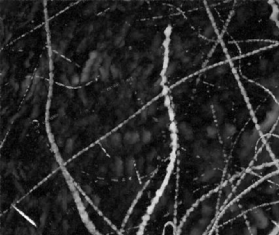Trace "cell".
Instances as JSON below:
<instances>
[{
  "label": "cell",
  "mask_w": 279,
  "mask_h": 235,
  "mask_svg": "<svg viewBox=\"0 0 279 235\" xmlns=\"http://www.w3.org/2000/svg\"><path fill=\"white\" fill-rule=\"evenodd\" d=\"M107 97H106V95H104V94H101L100 96H98V103L101 104V105H103L105 104L106 102H107Z\"/></svg>",
  "instance_id": "cell-40"
},
{
  "label": "cell",
  "mask_w": 279,
  "mask_h": 235,
  "mask_svg": "<svg viewBox=\"0 0 279 235\" xmlns=\"http://www.w3.org/2000/svg\"><path fill=\"white\" fill-rule=\"evenodd\" d=\"M33 57H34V52H29V57H28V58H29V59H31Z\"/></svg>",
  "instance_id": "cell-58"
},
{
  "label": "cell",
  "mask_w": 279,
  "mask_h": 235,
  "mask_svg": "<svg viewBox=\"0 0 279 235\" xmlns=\"http://www.w3.org/2000/svg\"><path fill=\"white\" fill-rule=\"evenodd\" d=\"M111 168L112 170V173L115 178L120 177L125 171V162L122 158L120 157H115L114 158L112 164L111 165Z\"/></svg>",
  "instance_id": "cell-2"
},
{
  "label": "cell",
  "mask_w": 279,
  "mask_h": 235,
  "mask_svg": "<svg viewBox=\"0 0 279 235\" xmlns=\"http://www.w3.org/2000/svg\"><path fill=\"white\" fill-rule=\"evenodd\" d=\"M59 82L62 84V85H64V86H68V85H70V79L68 78V76H67V74H65V73H63V74H61L60 76H59Z\"/></svg>",
  "instance_id": "cell-27"
},
{
  "label": "cell",
  "mask_w": 279,
  "mask_h": 235,
  "mask_svg": "<svg viewBox=\"0 0 279 235\" xmlns=\"http://www.w3.org/2000/svg\"><path fill=\"white\" fill-rule=\"evenodd\" d=\"M96 3H91V5H89L86 8L83 9V12H82L83 16L88 17V16H91L92 14H93V13L95 12L97 10Z\"/></svg>",
  "instance_id": "cell-17"
},
{
  "label": "cell",
  "mask_w": 279,
  "mask_h": 235,
  "mask_svg": "<svg viewBox=\"0 0 279 235\" xmlns=\"http://www.w3.org/2000/svg\"><path fill=\"white\" fill-rule=\"evenodd\" d=\"M24 48H25V42L22 41V40L17 42V44H16V46H15V49L17 50V51H22V50L24 49Z\"/></svg>",
  "instance_id": "cell-42"
},
{
  "label": "cell",
  "mask_w": 279,
  "mask_h": 235,
  "mask_svg": "<svg viewBox=\"0 0 279 235\" xmlns=\"http://www.w3.org/2000/svg\"><path fill=\"white\" fill-rule=\"evenodd\" d=\"M129 29H130V26L129 25V24H127V23H124L122 26H120V32H119V35L123 36L124 38L127 35V34L129 33Z\"/></svg>",
  "instance_id": "cell-22"
},
{
  "label": "cell",
  "mask_w": 279,
  "mask_h": 235,
  "mask_svg": "<svg viewBox=\"0 0 279 235\" xmlns=\"http://www.w3.org/2000/svg\"><path fill=\"white\" fill-rule=\"evenodd\" d=\"M92 199L93 201V203H99L101 202V198L97 195H93Z\"/></svg>",
  "instance_id": "cell-51"
},
{
  "label": "cell",
  "mask_w": 279,
  "mask_h": 235,
  "mask_svg": "<svg viewBox=\"0 0 279 235\" xmlns=\"http://www.w3.org/2000/svg\"><path fill=\"white\" fill-rule=\"evenodd\" d=\"M88 43L87 39L86 38H84V39L78 44V46H77V48H76V52L77 53H83L88 48Z\"/></svg>",
  "instance_id": "cell-19"
},
{
  "label": "cell",
  "mask_w": 279,
  "mask_h": 235,
  "mask_svg": "<svg viewBox=\"0 0 279 235\" xmlns=\"http://www.w3.org/2000/svg\"><path fill=\"white\" fill-rule=\"evenodd\" d=\"M163 43V38L160 34L157 35L152 40V47H151V50L152 51H156L158 48H161V44Z\"/></svg>",
  "instance_id": "cell-10"
},
{
  "label": "cell",
  "mask_w": 279,
  "mask_h": 235,
  "mask_svg": "<svg viewBox=\"0 0 279 235\" xmlns=\"http://www.w3.org/2000/svg\"><path fill=\"white\" fill-rule=\"evenodd\" d=\"M61 120H60V119L57 118V119H55V120H54V121L52 122V127L53 128V129H54V130H56V131L60 130V128H61V126H62V123H61Z\"/></svg>",
  "instance_id": "cell-35"
},
{
  "label": "cell",
  "mask_w": 279,
  "mask_h": 235,
  "mask_svg": "<svg viewBox=\"0 0 279 235\" xmlns=\"http://www.w3.org/2000/svg\"><path fill=\"white\" fill-rule=\"evenodd\" d=\"M129 126H131V127H134L136 126V120L135 119H134V120H132L130 122H129Z\"/></svg>",
  "instance_id": "cell-55"
},
{
  "label": "cell",
  "mask_w": 279,
  "mask_h": 235,
  "mask_svg": "<svg viewBox=\"0 0 279 235\" xmlns=\"http://www.w3.org/2000/svg\"><path fill=\"white\" fill-rule=\"evenodd\" d=\"M39 112H40V110H39V104H35L34 107H33V109L31 110V118H32V119L37 118L39 117Z\"/></svg>",
  "instance_id": "cell-28"
},
{
  "label": "cell",
  "mask_w": 279,
  "mask_h": 235,
  "mask_svg": "<svg viewBox=\"0 0 279 235\" xmlns=\"http://www.w3.org/2000/svg\"><path fill=\"white\" fill-rule=\"evenodd\" d=\"M147 87H148V82H147V79H143V78H138L134 83H133V87L134 89L139 91H144V90H147Z\"/></svg>",
  "instance_id": "cell-6"
},
{
  "label": "cell",
  "mask_w": 279,
  "mask_h": 235,
  "mask_svg": "<svg viewBox=\"0 0 279 235\" xmlns=\"http://www.w3.org/2000/svg\"><path fill=\"white\" fill-rule=\"evenodd\" d=\"M7 111H8V108H7V107H5V108H3V109H2V112H1V114H2V115H3V114H4V113H6Z\"/></svg>",
  "instance_id": "cell-57"
},
{
  "label": "cell",
  "mask_w": 279,
  "mask_h": 235,
  "mask_svg": "<svg viewBox=\"0 0 279 235\" xmlns=\"http://www.w3.org/2000/svg\"><path fill=\"white\" fill-rule=\"evenodd\" d=\"M143 144L142 143V142H138V143H137L136 144L134 145V151L135 152H139L142 150V148H143Z\"/></svg>",
  "instance_id": "cell-47"
},
{
  "label": "cell",
  "mask_w": 279,
  "mask_h": 235,
  "mask_svg": "<svg viewBox=\"0 0 279 235\" xmlns=\"http://www.w3.org/2000/svg\"><path fill=\"white\" fill-rule=\"evenodd\" d=\"M279 227V167L247 171L193 205L177 235H272Z\"/></svg>",
  "instance_id": "cell-1"
},
{
  "label": "cell",
  "mask_w": 279,
  "mask_h": 235,
  "mask_svg": "<svg viewBox=\"0 0 279 235\" xmlns=\"http://www.w3.org/2000/svg\"><path fill=\"white\" fill-rule=\"evenodd\" d=\"M75 65L73 64V63H70L69 66L67 67V69H66V71H65V74H66L67 75H70V76H72L73 74H74L75 73Z\"/></svg>",
  "instance_id": "cell-34"
},
{
  "label": "cell",
  "mask_w": 279,
  "mask_h": 235,
  "mask_svg": "<svg viewBox=\"0 0 279 235\" xmlns=\"http://www.w3.org/2000/svg\"><path fill=\"white\" fill-rule=\"evenodd\" d=\"M107 171V168L105 165H102L98 167V173L100 175H104L106 173Z\"/></svg>",
  "instance_id": "cell-46"
},
{
  "label": "cell",
  "mask_w": 279,
  "mask_h": 235,
  "mask_svg": "<svg viewBox=\"0 0 279 235\" xmlns=\"http://www.w3.org/2000/svg\"><path fill=\"white\" fill-rule=\"evenodd\" d=\"M105 35V37L106 38V39H110L111 37H112V35H113V30L111 29V28H107L105 32L103 33Z\"/></svg>",
  "instance_id": "cell-44"
},
{
  "label": "cell",
  "mask_w": 279,
  "mask_h": 235,
  "mask_svg": "<svg viewBox=\"0 0 279 235\" xmlns=\"http://www.w3.org/2000/svg\"><path fill=\"white\" fill-rule=\"evenodd\" d=\"M91 80V73H87V72H83L81 73L80 75V82L81 83H87Z\"/></svg>",
  "instance_id": "cell-25"
},
{
  "label": "cell",
  "mask_w": 279,
  "mask_h": 235,
  "mask_svg": "<svg viewBox=\"0 0 279 235\" xmlns=\"http://www.w3.org/2000/svg\"><path fill=\"white\" fill-rule=\"evenodd\" d=\"M94 62H95L94 60L88 59V60H87V61H85V63H84V66H83V67H86V68H88V69H92V70H93V65H94Z\"/></svg>",
  "instance_id": "cell-43"
},
{
  "label": "cell",
  "mask_w": 279,
  "mask_h": 235,
  "mask_svg": "<svg viewBox=\"0 0 279 235\" xmlns=\"http://www.w3.org/2000/svg\"><path fill=\"white\" fill-rule=\"evenodd\" d=\"M134 15H132V16L129 15V16H128V17H125V23L129 24V26L134 22Z\"/></svg>",
  "instance_id": "cell-48"
},
{
  "label": "cell",
  "mask_w": 279,
  "mask_h": 235,
  "mask_svg": "<svg viewBox=\"0 0 279 235\" xmlns=\"http://www.w3.org/2000/svg\"><path fill=\"white\" fill-rule=\"evenodd\" d=\"M157 154V150H156L155 149H152V150H151V151L147 154V160H148V162L152 161L153 159L156 158Z\"/></svg>",
  "instance_id": "cell-36"
},
{
  "label": "cell",
  "mask_w": 279,
  "mask_h": 235,
  "mask_svg": "<svg viewBox=\"0 0 279 235\" xmlns=\"http://www.w3.org/2000/svg\"><path fill=\"white\" fill-rule=\"evenodd\" d=\"M78 96H79V100H80V101H81L83 104L88 100V96L86 91H84V90H83V89H80V90L79 91Z\"/></svg>",
  "instance_id": "cell-30"
},
{
  "label": "cell",
  "mask_w": 279,
  "mask_h": 235,
  "mask_svg": "<svg viewBox=\"0 0 279 235\" xmlns=\"http://www.w3.org/2000/svg\"><path fill=\"white\" fill-rule=\"evenodd\" d=\"M38 205H39V200H38L35 198H31V197L28 198L26 200V203H25V206H26V208L28 209L36 207Z\"/></svg>",
  "instance_id": "cell-16"
},
{
  "label": "cell",
  "mask_w": 279,
  "mask_h": 235,
  "mask_svg": "<svg viewBox=\"0 0 279 235\" xmlns=\"http://www.w3.org/2000/svg\"><path fill=\"white\" fill-rule=\"evenodd\" d=\"M93 104H94V98H93V96H92V97H89V96H88V100H86L83 104L85 106V107H86V108L89 109V108H90Z\"/></svg>",
  "instance_id": "cell-38"
},
{
  "label": "cell",
  "mask_w": 279,
  "mask_h": 235,
  "mask_svg": "<svg viewBox=\"0 0 279 235\" xmlns=\"http://www.w3.org/2000/svg\"><path fill=\"white\" fill-rule=\"evenodd\" d=\"M24 66H25L26 68H29V67L31 66V59L27 58L26 61H24Z\"/></svg>",
  "instance_id": "cell-52"
},
{
  "label": "cell",
  "mask_w": 279,
  "mask_h": 235,
  "mask_svg": "<svg viewBox=\"0 0 279 235\" xmlns=\"http://www.w3.org/2000/svg\"><path fill=\"white\" fill-rule=\"evenodd\" d=\"M89 125V122H88V118H80L77 120L75 122V126L79 128H83Z\"/></svg>",
  "instance_id": "cell-20"
},
{
  "label": "cell",
  "mask_w": 279,
  "mask_h": 235,
  "mask_svg": "<svg viewBox=\"0 0 279 235\" xmlns=\"http://www.w3.org/2000/svg\"><path fill=\"white\" fill-rule=\"evenodd\" d=\"M110 76H111V72H110V69L107 68H105L103 66H102L99 70V78H100L101 81L106 83L108 82L110 79Z\"/></svg>",
  "instance_id": "cell-9"
},
{
  "label": "cell",
  "mask_w": 279,
  "mask_h": 235,
  "mask_svg": "<svg viewBox=\"0 0 279 235\" xmlns=\"http://www.w3.org/2000/svg\"><path fill=\"white\" fill-rule=\"evenodd\" d=\"M140 138H141V142L143 144H149L153 139V134L151 131L143 130L140 133Z\"/></svg>",
  "instance_id": "cell-7"
},
{
  "label": "cell",
  "mask_w": 279,
  "mask_h": 235,
  "mask_svg": "<svg viewBox=\"0 0 279 235\" xmlns=\"http://www.w3.org/2000/svg\"><path fill=\"white\" fill-rule=\"evenodd\" d=\"M145 36L144 33L143 31L140 30H134L131 32L130 34V39L134 41H137V40H142L143 39V37Z\"/></svg>",
  "instance_id": "cell-18"
},
{
  "label": "cell",
  "mask_w": 279,
  "mask_h": 235,
  "mask_svg": "<svg viewBox=\"0 0 279 235\" xmlns=\"http://www.w3.org/2000/svg\"><path fill=\"white\" fill-rule=\"evenodd\" d=\"M58 168V164L57 163H53L52 165V170H57Z\"/></svg>",
  "instance_id": "cell-56"
},
{
  "label": "cell",
  "mask_w": 279,
  "mask_h": 235,
  "mask_svg": "<svg viewBox=\"0 0 279 235\" xmlns=\"http://www.w3.org/2000/svg\"><path fill=\"white\" fill-rule=\"evenodd\" d=\"M66 96H67L68 98H70H70H73L74 96V91H72V90H70V89L67 90V91H66Z\"/></svg>",
  "instance_id": "cell-50"
},
{
  "label": "cell",
  "mask_w": 279,
  "mask_h": 235,
  "mask_svg": "<svg viewBox=\"0 0 279 235\" xmlns=\"http://www.w3.org/2000/svg\"><path fill=\"white\" fill-rule=\"evenodd\" d=\"M88 118L89 125L92 124V125H93V126H97V124L99 122V116H98L97 114H95V113L91 114L90 116L88 117Z\"/></svg>",
  "instance_id": "cell-26"
},
{
  "label": "cell",
  "mask_w": 279,
  "mask_h": 235,
  "mask_svg": "<svg viewBox=\"0 0 279 235\" xmlns=\"http://www.w3.org/2000/svg\"><path fill=\"white\" fill-rule=\"evenodd\" d=\"M110 72H111V76L114 78V79H116V78H120L122 76V71L120 67L117 65L116 64H112V65L111 66L110 68Z\"/></svg>",
  "instance_id": "cell-8"
},
{
  "label": "cell",
  "mask_w": 279,
  "mask_h": 235,
  "mask_svg": "<svg viewBox=\"0 0 279 235\" xmlns=\"http://www.w3.org/2000/svg\"><path fill=\"white\" fill-rule=\"evenodd\" d=\"M148 110L147 109H143L139 114V121L141 123H143L147 121L148 117Z\"/></svg>",
  "instance_id": "cell-32"
},
{
  "label": "cell",
  "mask_w": 279,
  "mask_h": 235,
  "mask_svg": "<svg viewBox=\"0 0 279 235\" xmlns=\"http://www.w3.org/2000/svg\"><path fill=\"white\" fill-rule=\"evenodd\" d=\"M111 60H112V57H111V56H107V57L105 58L104 60H103V62H102V66H103L105 68H107V69H110L111 68V66L112 65L111 64Z\"/></svg>",
  "instance_id": "cell-31"
},
{
  "label": "cell",
  "mask_w": 279,
  "mask_h": 235,
  "mask_svg": "<svg viewBox=\"0 0 279 235\" xmlns=\"http://www.w3.org/2000/svg\"><path fill=\"white\" fill-rule=\"evenodd\" d=\"M13 235H29L28 225H22L16 227V229L13 231Z\"/></svg>",
  "instance_id": "cell-14"
},
{
  "label": "cell",
  "mask_w": 279,
  "mask_h": 235,
  "mask_svg": "<svg viewBox=\"0 0 279 235\" xmlns=\"http://www.w3.org/2000/svg\"><path fill=\"white\" fill-rule=\"evenodd\" d=\"M108 48H109V44L105 41H100L98 44H97V50L99 52L107 51Z\"/></svg>",
  "instance_id": "cell-21"
},
{
  "label": "cell",
  "mask_w": 279,
  "mask_h": 235,
  "mask_svg": "<svg viewBox=\"0 0 279 235\" xmlns=\"http://www.w3.org/2000/svg\"><path fill=\"white\" fill-rule=\"evenodd\" d=\"M65 142H66V140H65V137H64L63 135H60V136H59L57 140V145H58V146H60V147H61V146H65Z\"/></svg>",
  "instance_id": "cell-39"
},
{
  "label": "cell",
  "mask_w": 279,
  "mask_h": 235,
  "mask_svg": "<svg viewBox=\"0 0 279 235\" xmlns=\"http://www.w3.org/2000/svg\"><path fill=\"white\" fill-rule=\"evenodd\" d=\"M147 110H148V113L149 116H152V115H154L155 113H157V106L155 104H150L148 107Z\"/></svg>",
  "instance_id": "cell-33"
},
{
  "label": "cell",
  "mask_w": 279,
  "mask_h": 235,
  "mask_svg": "<svg viewBox=\"0 0 279 235\" xmlns=\"http://www.w3.org/2000/svg\"><path fill=\"white\" fill-rule=\"evenodd\" d=\"M69 44H70V40L65 39H61L59 42V48L57 52V54L62 55L67 50V48H69Z\"/></svg>",
  "instance_id": "cell-13"
},
{
  "label": "cell",
  "mask_w": 279,
  "mask_h": 235,
  "mask_svg": "<svg viewBox=\"0 0 279 235\" xmlns=\"http://www.w3.org/2000/svg\"><path fill=\"white\" fill-rule=\"evenodd\" d=\"M142 57H143V53L139 51H135V52H132V57H131V59H132V61H135L137 63H138V61H141V59H142Z\"/></svg>",
  "instance_id": "cell-29"
},
{
  "label": "cell",
  "mask_w": 279,
  "mask_h": 235,
  "mask_svg": "<svg viewBox=\"0 0 279 235\" xmlns=\"http://www.w3.org/2000/svg\"><path fill=\"white\" fill-rule=\"evenodd\" d=\"M74 143H75V137L74 136L66 140L65 144V151L66 153H70L73 151L74 148Z\"/></svg>",
  "instance_id": "cell-15"
},
{
  "label": "cell",
  "mask_w": 279,
  "mask_h": 235,
  "mask_svg": "<svg viewBox=\"0 0 279 235\" xmlns=\"http://www.w3.org/2000/svg\"><path fill=\"white\" fill-rule=\"evenodd\" d=\"M101 27H102V24H101V22H94V29H95V30H100Z\"/></svg>",
  "instance_id": "cell-53"
},
{
  "label": "cell",
  "mask_w": 279,
  "mask_h": 235,
  "mask_svg": "<svg viewBox=\"0 0 279 235\" xmlns=\"http://www.w3.org/2000/svg\"><path fill=\"white\" fill-rule=\"evenodd\" d=\"M30 126H31V120H30L29 118H28V119H26V120L23 122V130L28 131Z\"/></svg>",
  "instance_id": "cell-45"
},
{
  "label": "cell",
  "mask_w": 279,
  "mask_h": 235,
  "mask_svg": "<svg viewBox=\"0 0 279 235\" xmlns=\"http://www.w3.org/2000/svg\"><path fill=\"white\" fill-rule=\"evenodd\" d=\"M123 141L124 143H125L128 145H134L138 142H141V138H140V133L136 131H127L125 132V134L124 135L123 137Z\"/></svg>",
  "instance_id": "cell-3"
},
{
  "label": "cell",
  "mask_w": 279,
  "mask_h": 235,
  "mask_svg": "<svg viewBox=\"0 0 279 235\" xmlns=\"http://www.w3.org/2000/svg\"><path fill=\"white\" fill-rule=\"evenodd\" d=\"M125 169L128 175L133 176L134 174V162L131 158H128L125 162Z\"/></svg>",
  "instance_id": "cell-12"
},
{
  "label": "cell",
  "mask_w": 279,
  "mask_h": 235,
  "mask_svg": "<svg viewBox=\"0 0 279 235\" xmlns=\"http://www.w3.org/2000/svg\"><path fill=\"white\" fill-rule=\"evenodd\" d=\"M83 189H84V191L86 194H91L92 192V187L89 185H84L83 186Z\"/></svg>",
  "instance_id": "cell-49"
},
{
  "label": "cell",
  "mask_w": 279,
  "mask_h": 235,
  "mask_svg": "<svg viewBox=\"0 0 279 235\" xmlns=\"http://www.w3.org/2000/svg\"><path fill=\"white\" fill-rule=\"evenodd\" d=\"M61 229L64 232H65V233H67L68 231L70 230V224L68 223V221L64 220L61 223Z\"/></svg>",
  "instance_id": "cell-41"
},
{
  "label": "cell",
  "mask_w": 279,
  "mask_h": 235,
  "mask_svg": "<svg viewBox=\"0 0 279 235\" xmlns=\"http://www.w3.org/2000/svg\"><path fill=\"white\" fill-rule=\"evenodd\" d=\"M12 33H10V32H8H8H6V40H7V41H9V40H10V39H11V38H12Z\"/></svg>",
  "instance_id": "cell-54"
},
{
  "label": "cell",
  "mask_w": 279,
  "mask_h": 235,
  "mask_svg": "<svg viewBox=\"0 0 279 235\" xmlns=\"http://www.w3.org/2000/svg\"><path fill=\"white\" fill-rule=\"evenodd\" d=\"M138 67V63H137V62L134 61H131L129 62H128V64L126 65V70L129 73H133Z\"/></svg>",
  "instance_id": "cell-23"
},
{
  "label": "cell",
  "mask_w": 279,
  "mask_h": 235,
  "mask_svg": "<svg viewBox=\"0 0 279 235\" xmlns=\"http://www.w3.org/2000/svg\"><path fill=\"white\" fill-rule=\"evenodd\" d=\"M33 83V79L31 76H27L21 83V89H20V93H21V96H24L25 95L27 94V92L29 91L30 87H31V84Z\"/></svg>",
  "instance_id": "cell-5"
},
{
  "label": "cell",
  "mask_w": 279,
  "mask_h": 235,
  "mask_svg": "<svg viewBox=\"0 0 279 235\" xmlns=\"http://www.w3.org/2000/svg\"><path fill=\"white\" fill-rule=\"evenodd\" d=\"M100 55V52H98L97 50H94V51H92L89 52L88 54V59H92V60H96L97 57H99Z\"/></svg>",
  "instance_id": "cell-37"
},
{
  "label": "cell",
  "mask_w": 279,
  "mask_h": 235,
  "mask_svg": "<svg viewBox=\"0 0 279 235\" xmlns=\"http://www.w3.org/2000/svg\"><path fill=\"white\" fill-rule=\"evenodd\" d=\"M112 44H113V46H115V48H122L125 45V38L123 36L118 34L117 35L115 36Z\"/></svg>",
  "instance_id": "cell-11"
},
{
  "label": "cell",
  "mask_w": 279,
  "mask_h": 235,
  "mask_svg": "<svg viewBox=\"0 0 279 235\" xmlns=\"http://www.w3.org/2000/svg\"><path fill=\"white\" fill-rule=\"evenodd\" d=\"M80 83H81V82H80V76H79V74H73L72 76H70V85H72V86H77V85H79Z\"/></svg>",
  "instance_id": "cell-24"
},
{
  "label": "cell",
  "mask_w": 279,
  "mask_h": 235,
  "mask_svg": "<svg viewBox=\"0 0 279 235\" xmlns=\"http://www.w3.org/2000/svg\"><path fill=\"white\" fill-rule=\"evenodd\" d=\"M108 139H109L111 148L115 149H120L122 148L123 137L120 133L114 132L108 137Z\"/></svg>",
  "instance_id": "cell-4"
}]
</instances>
